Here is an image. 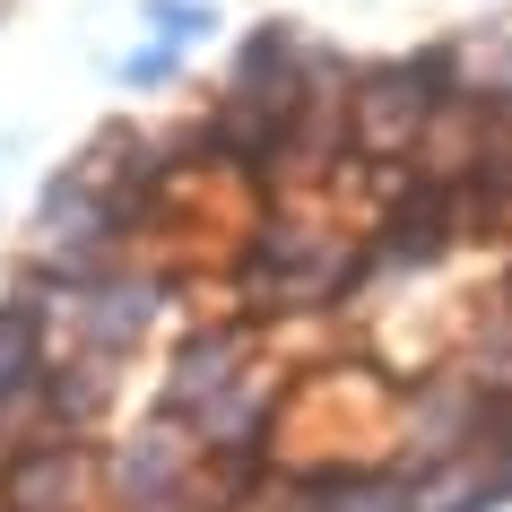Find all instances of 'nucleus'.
<instances>
[{"label":"nucleus","mask_w":512,"mask_h":512,"mask_svg":"<svg viewBox=\"0 0 512 512\" xmlns=\"http://www.w3.org/2000/svg\"><path fill=\"white\" fill-rule=\"evenodd\" d=\"M495 408L504 400L486 391L478 365H434V374H417V391H408V408H400V478L478 452L486 434H495Z\"/></svg>","instance_id":"5"},{"label":"nucleus","mask_w":512,"mask_h":512,"mask_svg":"<svg viewBox=\"0 0 512 512\" xmlns=\"http://www.w3.org/2000/svg\"><path fill=\"white\" fill-rule=\"evenodd\" d=\"M165 304H174V287H165L157 270L113 261V270H96L87 287H61V296H53V348L70 339L79 356H105V365H122V356H139L148 339H157Z\"/></svg>","instance_id":"4"},{"label":"nucleus","mask_w":512,"mask_h":512,"mask_svg":"<svg viewBox=\"0 0 512 512\" xmlns=\"http://www.w3.org/2000/svg\"><path fill=\"white\" fill-rule=\"evenodd\" d=\"M113 391H122V382H113L105 356L53 348V365H44V382H35V434H87V426H105Z\"/></svg>","instance_id":"9"},{"label":"nucleus","mask_w":512,"mask_h":512,"mask_svg":"<svg viewBox=\"0 0 512 512\" xmlns=\"http://www.w3.org/2000/svg\"><path fill=\"white\" fill-rule=\"evenodd\" d=\"M122 235H131V209H122L113 191H96L79 165H70V174H53V183H44V200H35L27 270L53 278V287H87L96 270H113V261H122Z\"/></svg>","instance_id":"3"},{"label":"nucleus","mask_w":512,"mask_h":512,"mask_svg":"<svg viewBox=\"0 0 512 512\" xmlns=\"http://www.w3.org/2000/svg\"><path fill=\"white\" fill-rule=\"evenodd\" d=\"M139 18H148V35L174 44V53H191V44H209V35L226 27V18H217V0H148Z\"/></svg>","instance_id":"12"},{"label":"nucleus","mask_w":512,"mask_h":512,"mask_svg":"<svg viewBox=\"0 0 512 512\" xmlns=\"http://www.w3.org/2000/svg\"><path fill=\"white\" fill-rule=\"evenodd\" d=\"M252 374H261L252 330H243V322H209V330H191L183 348H174V374H165V400L157 408L174 417V426H200V417H217Z\"/></svg>","instance_id":"8"},{"label":"nucleus","mask_w":512,"mask_h":512,"mask_svg":"<svg viewBox=\"0 0 512 512\" xmlns=\"http://www.w3.org/2000/svg\"><path fill=\"white\" fill-rule=\"evenodd\" d=\"M105 486V460L87 434H27L0 452V512H79Z\"/></svg>","instance_id":"7"},{"label":"nucleus","mask_w":512,"mask_h":512,"mask_svg":"<svg viewBox=\"0 0 512 512\" xmlns=\"http://www.w3.org/2000/svg\"><path fill=\"white\" fill-rule=\"evenodd\" d=\"M495 113H504V139H512V87H504V96H495Z\"/></svg>","instance_id":"15"},{"label":"nucleus","mask_w":512,"mask_h":512,"mask_svg":"<svg viewBox=\"0 0 512 512\" xmlns=\"http://www.w3.org/2000/svg\"><path fill=\"white\" fill-rule=\"evenodd\" d=\"M443 53H452V96H504L512 87V35L504 27H469Z\"/></svg>","instance_id":"11"},{"label":"nucleus","mask_w":512,"mask_h":512,"mask_svg":"<svg viewBox=\"0 0 512 512\" xmlns=\"http://www.w3.org/2000/svg\"><path fill=\"white\" fill-rule=\"evenodd\" d=\"M452 105V53L426 44V53H400V61H356V87H348V148L365 165H408L426 122Z\"/></svg>","instance_id":"1"},{"label":"nucleus","mask_w":512,"mask_h":512,"mask_svg":"<svg viewBox=\"0 0 512 512\" xmlns=\"http://www.w3.org/2000/svg\"><path fill=\"white\" fill-rule=\"evenodd\" d=\"M296 512H408V478L400 469H322V478H296Z\"/></svg>","instance_id":"10"},{"label":"nucleus","mask_w":512,"mask_h":512,"mask_svg":"<svg viewBox=\"0 0 512 512\" xmlns=\"http://www.w3.org/2000/svg\"><path fill=\"white\" fill-rule=\"evenodd\" d=\"M174 79H183V53L157 44V35H139L131 53L113 61V87H131V96H157V87H174Z\"/></svg>","instance_id":"13"},{"label":"nucleus","mask_w":512,"mask_h":512,"mask_svg":"<svg viewBox=\"0 0 512 512\" xmlns=\"http://www.w3.org/2000/svg\"><path fill=\"white\" fill-rule=\"evenodd\" d=\"M495 304H504V339H512V270H504V296H495Z\"/></svg>","instance_id":"14"},{"label":"nucleus","mask_w":512,"mask_h":512,"mask_svg":"<svg viewBox=\"0 0 512 512\" xmlns=\"http://www.w3.org/2000/svg\"><path fill=\"white\" fill-rule=\"evenodd\" d=\"M365 270V235L313 226V217H270L252 252H243V304L252 313H296V304H330Z\"/></svg>","instance_id":"2"},{"label":"nucleus","mask_w":512,"mask_h":512,"mask_svg":"<svg viewBox=\"0 0 512 512\" xmlns=\"http://www.w3.org/2000/svg\"><path fill=\"white\" fill-rule=\"evenodd\" d=\"M200 443H191V426H174V417H148L139 434H122L105 452V495L122 512H157V504H191L200 495Z\"/></svg>","instance_id":"6"}]
</instances>
